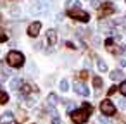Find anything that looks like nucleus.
<instances>
[{
    "label": "nucleus",
    "instance_id": "obj_7",
    "mask_svg": "<svg viewBox=\"0 0 126 124\" xmlns=\"http://www.w3.org/2000/svg\"><path fill=\"white\" fill-rule=\"evenodd\" d=\"M73 88H74V91H76L78 95H83V96L90 95V91H88V88H86V84H85V83H79V81H76Z\"/></svg>",
    "mask_w": 126,
    "mask_h": 124
},
{
    "label": "nucleus",
    "instance_id": "obj_9",
    "mask_svg": "<svg viewBox=\"0 0 126 124\" xmlns=\"http://www.w3.org/2000/svg\"><path fill=\"white\" fill-rule=\"evenodd\" d=\"M0 122H2V124H12V122H14V114H12V112L2 114V117H0Z\"/></svg>",
    "mask_w": 126,
    "mask_h": 124
},
{
    "label": "nucleus",
    "instance_id": "obj_5",
    "mask_svg": "<svg viewBox=\"0 0 126 124\" xmlns=\"http://www.w3.org/2000/svg\"><path fill=\"white\" fill-rule=\"evenodd\" d=\"M40 29H42V23H40V21H35V23H31V24L28 26V35H30L31 38H36L38 33H40Z\"/></svg>",
    "mask_w": 126,
    "mask_h": 124
},
{
    "label": "nucleus",
    "instance_id": "obj_6",
    "mask_svg": "<svg viewBox=\"0 0 126 124\" xmlns=\"http://www.w3.org/2000/svg\"><path fill=\"white\" fill-rule=\"evenodd\" d=\"M100 11H98V17H105V16H109V14H112L116 9H114V5L112 4H104L102 7H98Z\"/></svg>",
    "mask_w": 126,
    "mask_h": 124
},
{
    "label": "nucleus",
    "instance_id": "obj_11",
    "mask_svg": "<svg viewBox=\"0 0 126 124\" xmlns=\"http://www.w3.org/2000/svg\"><path fill=\"white\" fill-rule=\"evenodd\" d=\"M47 102H48V105H50V107H54V105H57V103H59V96H57L55 93H50V95H48V98H47Z\"/></svg>",
    "mask_w": 126,
    "mask_h": 124
},
{
    "label": "nucleus",
    "instance_id": "obj_15",
    "mask_svg": "<svg viewBox=\"0 0 126 124\" xmlns=\"http://www.w3.org/2000/svg\"><path fill=\"white\" fill-rule=\"evenodd\" d=\"M9 100V95L5 93V91H2V90H0V103H5Z\"/></svg>",
    "mask_w": 126,
    "mask_h": 124
},
{
    "label": "nucleus",
    "instance_id": "obj_8",
    "mask_svg": "<svg viewBox=\"0 0 126 124\" xmlns=\"http://www.w3.org/2000/svg\"><path fill=\"white\" fill-rule=\"evenodd\" d=\"M45 36H47L48 45H55V43H57V31H55V29H48Z\"/></svg>",
    "mask_w": 126,
    "mask_h": 124
},
{
    "label": "nucleus",
    "instance_id": "obj_18",
    "mask_svg": "<svg viewBox=\"0 0 126 124\" xmlns=\"http://www.w3.org/2000/svg\"><path fill=\"white\" fill-rule=\"evenodd\" d=\"M7 78H9V72H7V71L0 72V83H5V81H7Z\"/></svg>",
    "mask_w": 126,
    "mask_h": 124
},
{
    "label": "nucleus",
    "instance_id": "obj_24",
    "mask_svg": "<svg viewBox=\"0 0 126 124\" xmlns=\"http://www.w3.org/2000/svg\"><path fill=\"white\" fill-rule=\"evenodd\" d=\"M116 90H117V88H116V86H112V88L109 90V95H114V93H116Z\"/></svg>",
    "mask_w": 126,
    "mask_h": 124
},
{
    "label": "nucleus",
    "instance_id": "obj_17",
    "mask_svg": "<svg viewBox=\"0 0 126 124\" xmlns=\"http://www.w3.org/2000/svg\"><path fill=\"white\" fill-rule=\"evenodd\" d=\"M93 86H95V88H100V86H102V79H100L98 76L93 78Z\"/></svg>",
    "mask_w": 126,
    "mask_h": 124
},
{
    "label": "nucleus",
    "instance_id": "obj_2",
    "mask_svg": "<svg viewBox=\"0 0 126 124\" xmlns=\"http://www.w3.org/2000/svg\"><path fill=\"white\" fill-rule=\"evenodd\" d=\"M7 62L12 67H21L24 64V55L21 52H17V50H12V52L7 54Z\"/></svg>",
    "mask_w": 126,
    "mask_h": 124
},
{
    "label": "nucleus",
    "instance_id": "obj_13",
    "mask_svg": "<svg viewBox=\"0 0 126 124\" xmlns=\"http://www.w3.org/2000/svg\"><path fill=\"white\" fill-rule=\"evenodd\" d=\"M19 90H21V93H23V95H30L33 88H31V84H28V83H23Z\"/></svg>",
    "mask_w": 126,
    "mask_h": 124
},
{
    "label": "nucleus",
    "instance_id": "obj_4",
    "mask_svg": "<svg viewBox=\"0 0 126 124\" xmlns=\"http://www.w3.org/2000/svg\"><path fill=\"white\" fill-rule=\"evenodd\" d=\"M100 110H102L104 115H114V114H116V107H114V103H112L110 100H102Z\"/></svg>",
    "mask_w": 126,
    "mask_h": 124
},
{
    "label": "nucleus",
    "instance_id": "obj_10",
    "mask_svg": "<svg viewBox=\"0 0 126 124\" xmlns=\"http://www.w3.org/2000/svg\"><path fill=\"white\" fill-rule=\"evenodd\" d=\"M110 79H112V81H123V79H124L123 71H119V69L112 71V72H110Z\"/></svg>",
    "mask_w": 126,
    "mask_h": 124
},
{
    "label": "nucleus",
    "instance_id": "obj_1",
    "mask_svg": "<svg viewBox=\"0 0 126 124\" xmlns=\"http://www.w3.org/2000/svg\"><path fill=\"white\" fill-rule=\"evenodd\" d=\"M92 110H93V109H92L90 103H83L81 109H78V110H74V112H69V114H71V119H73L76 124H81V122H85V121L90 117Z\"/></svg>",
    "mask_w": 126,
    "mask_h": 124
},
{
    "label": "nucleus",
    "instance_id": "obj_21",
    "mask_svg": "<svg viewBox=\"0 0 126 124\" xmlns=\"http://www.w3.org/2000/svg\"><path fill=\"white\" fill-rule=\"evenodd\" d=\"M90 4H92V7H95V9L100 7V2H98V0H90Z\"/></svg>",
    "mask_w": 126,
    "mask_h": 124
},
{
    "label": "nucleus",
    "instance_id": "obj_3",
    "mask_svg": "<svg viewBox=\"0 0 126 124\" xmlns=\"http://www.w3.org/2000/svg\"><path fill=\"white\" fill-rule=\"evenodd\" d=\"M67 16L73 17V19H76V21H81V23H88L90 21V14L85 12V11H81V9H69Z\"/></svg>",
    "mask_w": 126,
    "mask_h": 124
},
{
    "label": "nucleus",
    "instance_id": "obj_22",
    "mask_svg": "<svg viewBox=\"0 0 126 124\" xmlns=\"http://www.w3.org/2000/svg\"><path fill=\"white\" fill-rule=\"evenodd\" d=\"M52 124H61V119H59V115H54V119H52Z\"/></svg>",
    "mask_w": 126,
    "mask_h": 124
},
{
    "label": "nucleus",
    "instance_id": "obj_16",
    "mask_svg": "<svg viewBox=\"0 0 126 124\" xmlns=\"http://www.w3.org/2000/svg\"><path fill=\"white\" fill-rule=\"evenodd\" d=\"M119 93L126 96V81H121V84H119Z\"/></svg>",
    "mask_w": 126,
    "mask_h": 124
},
{
    "label": "nucleus",
    "instance_id": "obj_20",
    "mask_svg": "<svg viewBox=\"0 0 126 124\" xmlns=\"http://www.w3.org/2000/svg\"><path fill=\"white\" fill-rule=\"evenodd\" d=\"M4 41H7V35H5L2 29H0V43H4Z\"/></svg>",
    "mask_w": 126,
    "mask_h": 124
},
{
    "label": "nucleus",
    "instance_id": "obj_12",
    "mask_svg": "<svg viewBox=\"0 0 126 124\" xmlns=\"http://www.w3.org/2000/svg\"><path fill=\"white\" fill-rule=\"evenodd\" d=\"M21 84H23V79H21V78H14V79L11 81V88H12V90H19Z\"/></svg>",
    "mask_w": 126,
    "mask_h": 124
},
{
    "label": "nucleus",
    "instance_id": "obj_19",
    "mask_svg": "<svg viewBox=\"0 0 126 124\" xmlns=\"http://www.w3.org/2000/svg\"><path fill=\"white\" fill-rule=\"evenodd\" d=\"M59 86H61V90H62V91H67V88H69V84H67V81H66V79H62Z\"/></svg>",
    "mask_w": 126,
    "mask_h": 124
},
{
    "label": "nucleus",
    "instance_id": "obj_23",
    "mask_svg": "<svg viewBox=\"0 0 126 124\" xmlns=\"http://www.w3.org/2000/svg\"><path fill=\"white\" fill-rule=\"evenodd\" d=\"M11 14H12V16H19V9H17V7H16V9H12V11H11Z\"/></svg>",
    "mask_w": 126,
    "mask_h": 124
},
{
    "label": "nucleus",
    "instance_id": "obj_14",
    "mask_svg": "<svg viewBox=\"0 0 126 124\" xmlns=\"http://www.w3.org/2000/svg\"><path fill=\"white\" fill-rule=\"evenodd\" d=\"M97 67H98L100 71H107V64H105L102 59H98V60H97Z\"/></svg>",
    "mask_w": 126,
    "mask_h": 124
}]
</instances>
